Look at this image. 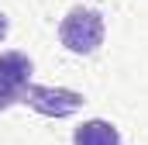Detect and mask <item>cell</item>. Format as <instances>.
Wrapping results in <instances>:
<instances>
[{
	"instance_id": "obj_1",
	"label": "cell",
	"mask_w": 148,
	"mask_h": 145,
	"mask_svg": "<svg viewBox=\"0 0 148 145\" xmlns=\"http://www.w3.org/2000/svg\"><path fill=\"white\" fill-rule=\"evenodd\" d=\"M103 14L93 10V7H73L66 17H62V28H59V38L62 45L76 52V55H90L103 45Z\"/></svg>"
},
{
	"instance_id": "obj_2",
	"label": "cell",
	"mask_w": 148,
	"mask_h": 145,
	"mask_svg": "<svg viewBox=\"0 0 148 145\" xmlns=\"http://www.w3.org/2000/svg\"><path fill=\"white\" fill-rule=\"evenodd\" d=\"M31 72L35 66L24 52H0V110L24 100V90L31 86Z\"/></svg>"
},
{
	"instance_id": "obj_3",
	"label": "cell",
	"mask_w": 148,
	"mask_h": 145,
	"mask_svg": "<svg viewBox=\"0 0 148 145\" xmlns=\"http://www.w3.org/2000/svg\"><path fill=\"white\" fill-rule=\"evenodd\" d=\"M21 104H28L31 110L45 114V117H69V114H76L86 100H83V93L66 90V86H38V83H31V86L24 90V100H21Z\"/></svg>"
},
{
	"instance_id": "obj_4",
	"label": "cell",
	"mask_w": 148,
	"mask_h": 145,
	"mask_svg": "<svg viewBox=\"0 0 148 145\" xmlns=\"http://www.w3.org/2000/svg\"><path fill=\"white\" fill-rule=\"evenodd\" d=\"M73 145H121V131L114 128L110 121H83L73 131Z\"/></svg>"
},
{
	"instance_id": "obj_5",
	"label": "cell",
	"mask_w": 148,
	"mask_h": 145,
	"mask_svg": "<svg viewBox=\"0 0 148 145\" xmlns=\"http://www.w3.org/2000/svg\"><path fill=\"white\" fill-rule=\"evenodd\" d=\"M3 38H7V17L0 14V41H3Z\"/></svg>"
}]
</instances>
